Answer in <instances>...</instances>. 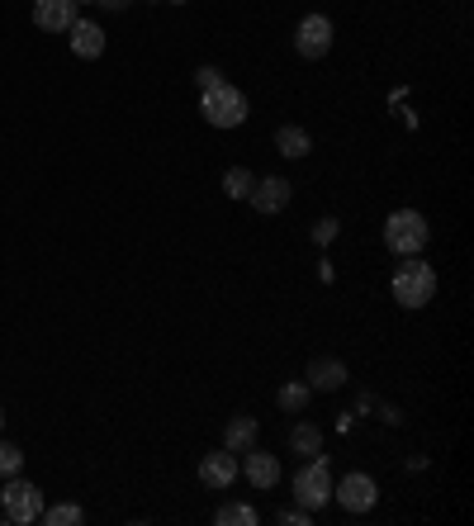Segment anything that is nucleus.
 I'll use <instances>...</instances> for the list:
<instances>
[{
	"label": "nucleus",
	"instance_id": "nucleus-1",
	"mask_svg": "<svg viewBox=\"0 0 474 526\" xmlns=\"http://www.w3.org/2000/svg\"><path fill=\"white\" fill-rule=\"evenodd\" d=\"M427 237H432V228H427V218L418 209H394L384 218V247L394 256H418L427 247Z\"/></svg>",
	"mask_w": 474,
	"mask_h": 526
},
{
	"label": "nucleus",
	"instance_id": "nucleus-2",
	"mask_svg": "<svg viewBox=\"0 0 474 526\" xmlns=\"http://www.w3.org/2000/svg\"><path fill=\"white\" fill-rule=\"evenodd\" d=\"M432 294H437V271L418 256H403V266L394 271V299L403 309H422V304H432Z\"/></svg>",
	"mask_w": 474,
	"mask_h": 526
},
{
	"label": "nucleus",
	"instance_id": "nucleus-3",
	"mask_svg": "<svg viewBox=\"0 0 474 526\" xmlns=\"http://www.w3.org/2000/svg\"><path fill=\"white\" fill-rule=\"evenodd\" d=\"M204 119L214 128H237L247 119V95L228 86V81H219L214 91H204Z\"/></svg>",
	"mask_w": 474,
	"mask_h": 526
},
{
	"label": "nucleus",
	"instance_id": "nucleus-4",
	"mask_svg": "<svg viewBox=\"0 0 474 526\" xmlns=\"http://www.w3.org/2000/svg\"><path fill=\"white\" fill-rule=\"evenodd\" d=\"M294 498H299V508H304V512H318V508H323V503L332 498L328 465H323L318 455H313L309 465H304V470L294 474Z\"/></svg>",
	"mask_w": 474,
	"mask_h": 526
},
{
	"label": "nucleus",
	"instance_id": "nucleus-5",
	"mask_svg": "<svg viewBox=\"0 0 474 526\" xmlns=\"http://www.w3.org/2000/svg\"><path fill=\"white\" fill-rule=\"evenodd\" d=\"M0 503H5V522L29 526L43 517V493H38L34 484H24V479H15V474H10V484L0 493Z\"/></svg>",
	"mask_w": 474,
	"mask_h": 526
},
{
	"label": "nucleus",
	"instance_id": "nucleus-6",
	"mask_svg": "<svg viewBox=\"0 0 474 526\" xmlns=\"http://www.w3.org/2000/svg\"><path fill=\"white\" fill-rule=\"evenodd\" d=\"M294 53L318 62V57L332 53V19L328 15H309L299 29H294Z\"/></svg>",
	"mask_w": 474,
	"mask_h": 526
},
{
	"label": "nucleus",
	"instance_id": "nucleus-7",
	"mask_svg": "<svg viewBox=\"0 0 474 526\" xmlns=\"http://www.w3.org/2000/svg\"><path fill=\"white\" fill-rule=\"evenodd\" d=\"M332 498H337L347 512H370V508H375V498H380V489H375V479H370V474H347V479L337 484Z\"/></svg>",
	"mask_w": 474,
	"mask_h": 526
},
{
	"label": "nucleus",
	"instance_id": "nucleus-8",
	"mask_svg": "<svg viewBox=\"0 0 474 526\" xmlns=\"http://www.w3.org/2000/svg\"><path fill=\"white\" fill-rule=\"evenodd\" d=\"M76 0H34V24L48 29V34H67L76 24Z\"/></svg>",
	"mask_w": 474,
	"mask_h": 526
},
{
	"label": "nucleus",
	"instance_id": "nucleus-9",
	"mask_svg": "<svg viewBox=\"0 0 474 526\" xmlns=\"http://www.w3.org/2000/svg\"><path fill=\"white\" fill-rule=\"evenodd\" d=\"M247 200L256 204V214H280L290 204V181L285 176H266V181H252V195Z\"/></svg>",
	"mask_w": 474,
	"mask_h": 526
},
{
	"label": "nucleus",
	"instance_id": "nucleus-10",
	"mask_svg": "<svg viewBox=\"0 0 474 526\" xmlns=\"http://www.w3.org/2000/svg\"><path fill=\"white\" fill-rule=\"evenodd\" d=\"M237 470L252 479V489H275V484H280V460L266 451H256V446L242 451V465H237Z\"/></svg>",
	"mask_w": 474,
	"mask_h": 526
},
{
	"label": "nucleus",
	"instance_id": "nucleus-11",
	"mask_svg": "<svg viewBox=\"0 0 474 526\" xmlns=\"http://www.w3.org/2000/svg\"><path fill=\"white\" fill-rule=\"evenodd\" d=\"M200 479L209 484V489H228L237 479V455L223 446V451H214V455H204L200 460Z\"/></svg>",
	"mask_w": 474,
	"mask_h": 526
},
{
	"label": "nucleus",
	"instance_id": "nucleus-12",
	"mask_svg": "<svg viewBox=\"0 0 474 526\" xmlns=\"http://www.w3.org/2000/svg\"><path fill=\"white\" fill-rule=\"evenodd\" d=\"M67 38H72V53L86 57V62L105 53V29H100V24H91V19H76L72 29H67Z\"/></svg>",
	"mask_w": 474,
	"mask_h": 526
},
{
	"label": "nucleus",
	"instance_id": "nucleus-13",
	"mask_svg": "<svg viewBox=\"0 0 474 526\" xmlns=\"http://www.w3.org/2000/svg\"><path fill=\"white\" fill-rule=\"evenodd\" d=\"M347 384V365L342 361H332V356H318V361L309 365V389H342Z\"/></svg>",
	"mask_w": 474,
	"mask_h": 526
},
{
	"label": "nucleus",
	"instance_id": "nucleus-14",
	"mask_svg": "<svg viewBox=\"0 0 474 526\" xmlns=\"http://www.w3.org/2000/svg\"><path fill=\"white\" fill-rule=\"evenodd\" d=\"M275 147H280V157H309V152H313V138L304 133V128L285 124L280 133H275Z\"/></svg>",
	"mask_w": 474,
	"mask_h": 526
},
{
	"label": "nucleus",
	"instance_id": "nucleus-15",
	"mask_svg": "<svg viewBox=\"0 0 474 526\" xmlns=\"http://www.w3.org/2000/svg\"><path fill=\"white\" fill-rule=\"evenodd\" d=\"M223 446H228L233 455L252 451V446H256V418H233V422H228V436H223Z\"/></svg>",
	"mask_w": 474,
	"mask_h": 526
},
{
	"label": "nucleus",
	"instance_id": "nucleus-16",
	"mask_svg": "<svg viewBox=\"0 0 474 526\" xmlns=\"http://www.w3.org/2000/svg\"><path fill=\"white\" fill-rule=\"evenodd\" d=\"M290 446H294V455H318L323 451V432L313 427V422H299V427H290Z\"/></svg>",
	"mask_w": 474,
	"mask_h": 526
},
{
	"label": "nucleus",
	"instance_id": "nucleus-17",
	"mask_svg": "<svg viewBox=\"0 0 474 526\" xmlns=\"http://www.w3.org/2000/svg\"><path fill=\"white\" fill-rule=\"evenodd\" d=\"M38 522H48V526H81L86 522V512L76 508V503H62V508H43V517Z\"/></svg>",
	"mask_w": 474,
	"mask_h": 526
},
{
	"label": "nucleus",
	"instance_id": "nucleus-18",
	"mask_svg": "<svg viewBox=\"0 0 474 526\" xmlns=\"http://www.w3.org/2000/svg\"><path fill=\"white\" fill-rule=\"evenodd\" d=\"M223 190H228L233 200H247V195H252V171H247V166H233V171L223 176Z\"/></svg>",
	"mask_w": 474,
	"mask_h": 526
},
{
	"label": "nucleus",
	"instance_id": "nucleus-19",
	"mask_svg": "<svg viewBox=\"0 0 474 526\" xmlns=\"http://www.w3.org/2000/svg\"><path fill=\"white\" fill-rule=\"evenodd\" d=\"M219 526H256V508H247V503H223Z\"/></svg>",
	"mask_w": 474,
	"mask_h": 526
},
{
	"label": "nucleus",
	"instance_id": "nucleus-20",
	"mask_svg": "<svg viewBox=\"0 0 474 526\" xmlns=\"http://www.w3.org/2000/svg\"><path fill=\"white\" fill-rule=\"evenodd\" d=\"M309 384H285V389H280V408H285V413H299V408H304V403H309Z\"/></svg>",
	"mask_w": 474,
	"mask_h": 526
},
{
	"label": "nucleus",
	"instance_id": "nucleus-21",
	"mask_svg": "<svg viewBox=\"0 0 474 526\" xmlns=\"http://www.w3.org/2000/svg\"><path fill=\"white\" fill-rule=\"evenodd\" d=\"M19 465H24V455H19V446H10V441H0V474L10 479V474H19Z\"/></svg>",
	"mask_w": 474,
	"mask_h": 526
},
{
	"label": "nucleus",
	"instance_id": "nucleus-22",
	"mask_svg": "<svg viewBox=\"0 0 474 526\" xmlns=\"http://www.w3.org/2000/svg\"><path fill=\"white\" fill-rule=\"evenodd\" d=\"M195 81H200V91H214L223 76H219V67H200V72H195Z\"/></svg>",
	"mask_w": 474,
	"mask_h": 526
},
{
	"label": "nucleus",
	"instance_id": "nucleus-23",
	"mask_svg": "<svg viewBox=\"0 0 474 526\" xmlns=\"http://www.w3.org/2000/svg\"><path fill=\"white\" fill-rule=\"evenodd\" d=\"M332 237H337V223H332V218L313 223V242H332Z\"/></svg>",
	"mask_w": 474,
	"mask_h": 526
},
{
	"label": "nucleus",
	"instance_id": "nucleus-24",
	"mask_svg": "<svg viewBox=\"0 0 474 526\" xmlns=\"http://www.w3.org/2000/svg\"><path fill=\"white\" fill-rule=\"evenodd\" d=\"M105 10H128V0H100Z\"/></svg>",
	"mask_w": 474,
	"mask_h": 526
},
{
	"label": "nucleus",
	"instance_id": "nucleus-25",
	"mask_svg": "<svg viewBox=\"0 0 474 526\" xmlns=\"http://www.w3.org/2000/svg\"><path fill=\"white\" fill-rule=\"evenodd\" d=\"M171 5H185V0H171Z\"/></svg>",
	"mask_w": 474,
	"mask_h": 526
},
{
	"label": "nucleus",
	"instance_id": "nucleus-26",
	"mask_svg": "<svg viewBox=\"0 0 474 526\" xmlns=\"http://www.w3.org/2000/svg\"><path fill=\"white\" fill-rule=\"evenodd\" d=\"M0 422H5V413H0Z\"/></svg>",
	"mask_w": 474,
	"mask_h": 526
},
{
	"label": "nucleus",
	"instance_id": "nucleus-27",
	"mask_svg": "<svg viewBox=\"0 0 474 526\" xmlns=\"http://www.w3.org/2000/svg\"><path fill=\"white\" fill-rule=\"evenodd\" d=\"M76 5H81V0H76Z\"/></svg>",
	"mask_w": 474,
	"mask_h": 526
}]
</instances>
